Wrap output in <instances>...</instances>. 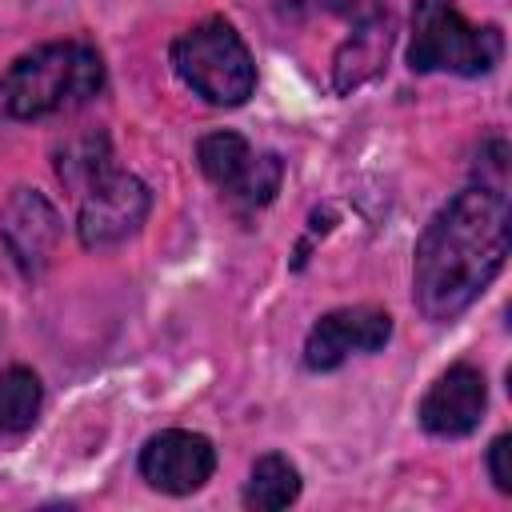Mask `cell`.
I'll return each instance as SVG.
<instances>
[{
  "instance_id": "cell-1",
  "label": "cell",
  "mask_w": 512,
  "mask_h": 512,
  "mask_svg": "<svg viewBox=\"0 0 512 512\" xmlns=\"http://www.w3.org/2000/svg\"><path fill=\"white\" fill-rule=\"evenodd\" d=\"M508 260V196L500 184L464 188L416 244L412 296L428 320L460 316Z\"/></svg>"
},
{
  "instance_id": "cell-2",
  "label": "cell",
  "mask_w": 512,
  "mask_h": 512,
  "mask_svg": "<svg viewBox=\"0 0 512 512\" xmlns=\"http://www.w3.org/2000/svg\"><path fill=\"white\" fill-rule=\"evenodd\" d=\"M104 84V64L100 52L88 44H44L28 56H20L4 80H0V96L4 108L20 120H36L60 108H72L88 96H96Z\"/></svg>"
},
{
  "instance_id": "cell-3",
  "label": "cell",
  "mask_w": 512,
  "mask_h": 512,
  "mask_svg": "<svg viewBox=\"0 0 512 512\" xmlns=\"http://www.w3.org/2000/svg\"><path fill=\"white\" fill-rule=\"evenodd\" d=\"M172 64H176L180 80L208 104L236 108L256 88V64H252L240 32L228 20H204V24L188 28L172 44Z\"/></svg>"
},
{
  "instance_id": "cell-4",
  "label": "cell",
  "mask_w": 512,
  "mask_h": 512,
  "mask_svg": "<svg viewBox=\"0 0 512 512\" xmlns=\"http://www.w3.org/2000/svg\"><path fill=\"white\" fill-rule=\"evenodd\" d=\"M504 40L496 28H476L452 0H416L408 64L416 72H460L480 76L496 68Z\"/></svg>"
},
{
  "instance_id": "cell-5",
  "label": "cell",
  "mask_w": 512,
  "mask_h": 512,
  "mask_svg": "<svg viewBox=\"0 0 512 512\" xmlns=\"http://www.w3.org/2000/svg\"><path fill=\"white\" fill-rule=\"evenodd\" d=\"M196 156H200L204 176L216 188H224L232 200L248 204V208L268 204L276 196V188H280V176H284V168H280V160L272 152H252L248 140L236 136V132L204 136Z\"/></svg>"
},
{
  "instance_id": "cell-6",
  "label": "cell",
  "mask_w": 512,
  "mask_h": 512,
  "mask_svg": "<svg viewBox=\"0 0 512 512\" xmlns=\"http://www.w3.org/2000/svg\"><path fill=\"white\" fill-rule=\"evenodd\" d=\"M148 188L136 176L124 172H104L100 180H92L84 188V204H80V244L84 248H112L128 236L140 232L144 216H148Z\"/></svg>"
},
{
  "instance_id": "cell-7",
  "label": "cell",
  "mask_w": 512,
  "mask_h": 512,
  "mask_svg": "<svg viewBox=\"0 0 512 512\" xmlns=\"http://www.w3.org/2000/svg\"><path fill=\"white\" fill-rule=\"evenodd\" d=\"M216 468V448L208 436L200 432H180L168 428L160 436H152L140 452V476L172 496H188L196 492Z\"/></svg>"
},
{
  "instance_id": "cell-8",
  "label": "cell",
  "mask_w": 512,
  "mask_h": 512,
  "mask_svg": "<svg viewBox=\"0 0 512 512\" xmlns=\"http://www.w3.org/2000/svg\"><path fill=\"white\" fill-rule=\"evenodd\" d=\"M392 336V316L380 308H336L316 320L304 344V364L328 372L344 364L352 352H376Z\"/></svg>"
},
{
  "instance_id": "cell-9",
  "label": "cell",
  "mask_w": 512,
  "mask_h": 512,
  "mask_svg": "<svg viewBox=\"0 0 512 512\" xmlns=\"http://www.w3.org/2000/svg\"><path fill=\"white\" fill-rule=\"evenodd\" d=\"M0 236H4V248L12 252V260L20 264L24 276H36L48 268L52 252H56V240H60V216L56 208L32 192V188H20L8 208H4V220H0Z\"/></svg>"
},
{
  "instance_id": "cell-10",
  "label": "cell",
  "mask_w": 512,
  "mask_h": 512,
  "mask_svg": "<svg viewBox=\"0 0 512 512\" xmlns=\"http://www.w3.org/2000/svg\"><path fill=\"white\" fill-rule=\"evenodd\" d=\"M484 404H488L484 376L472 364H456L420 400V424L432 436H468L480 424Z\"/></svg>"
},
{
  "instance_id": "cell-11",
  "label": "cell",
  "mask_w": 512,
  "mask_h": 512,
  "mask_svg": "<svg viewBox=\"0 0 512 512\" xmlns=\"http://www.w3.org/2000/svg\"><path fill=\"white\" fill-rule=\"evenodd\" d=\"M296 496H300V472L284 456L268 452V456H260L252 464V476H248V488H244V504L248 508L276 512V508H288Z\"/></svg>"
},
{
  "instance_id": "cell-12",
  "label": "cell",
  "mask_w": 512,
  "mask_h": 512,
  "mask_svg": "<svg viewBox=\"0 0 512 512\" xmlns=\"http://www.w3.org/2000/svg\"><path fill=\"white\" fill-rule=\"evenodd\" d=\"M40 412V380L28 368H8L0 376V436L32 428Z\"/></svg>"
},
{
  "instance_id": "cell-13",
  "label": "cell",
  "mask_w": 512,
  "mask_h": 512,
  "mask_svg": "<svg viewBox=\"0 0 512 512\" xmlns=\"http://www.w3.org/2000/svg\"><path fill=\"white\" fill-rule=\"evenodd\" d=\"M384 52H388V28H384V32H380V28L356 32V36L348 40V48L336 56V88H340V92L356 88L364 76H372V72L380 68Z\"/></svg>"
},
{
  "instance_id": "cell-14",
  "label": "cell",
  "mask_w": 512,
  "mask_h": 512,
  "mask_svg": "<svg viewBox=\"0 0 512 512\" xmlns=\"http://www.w3.org/2000/svg\"><path fill=\"white\" fill-rule=\"evenodd\" d=\"M108 172V144L96 136V140H84V144H76V148H68L64 156H60V176L68 180V184H92V180H100Z\"/></svg>"
},
{
  "instance_id": "cell-15",
  "label": "cell",
  "mask_w": 512,
  "mask_h": 512,
  "mask_svg": "<svg viewBox=\"0 0 512 512\" xmlns=\"http://www.w3.org/2000/svg\"><path fill=\"white\" fill-rule=\"evenodd\" d=\"M488 468L500 492H512V436H496L488 448Z\"/></svg>"
}]
</instances>
